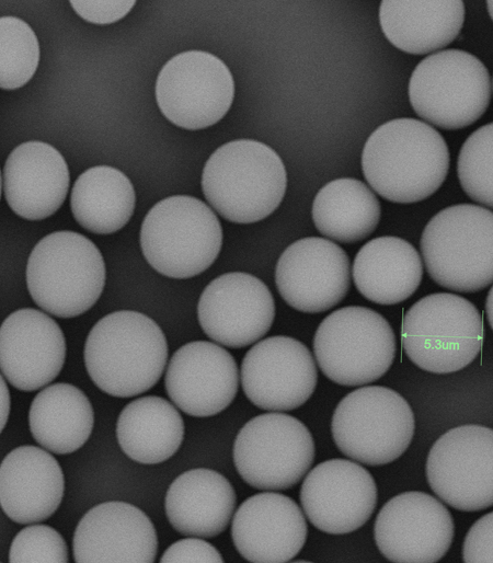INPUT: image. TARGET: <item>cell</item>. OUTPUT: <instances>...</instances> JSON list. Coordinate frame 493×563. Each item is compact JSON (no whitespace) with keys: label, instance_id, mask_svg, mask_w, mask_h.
I'll use <instances>...</instances> for the list:
<instances>
[{"label":"cell","instance_id":"1","mask_svg":"<svg viewBox=\"0 0 493 563\" xmlns=\"http://www.w3.org/2000/svg\"><path fill=\"white\" fill-rule=\"evenodd\" d=\"M450 156L443 136L415 118H395L377 127L362 153L370 187L392 203L412 204L433 195L444 183Z\"/></svg>","mask_w":493,"mask_h":563},{"label":"cell","instance_id":"2","mask_svg":"<svg viewBox=\"0 0 493 563\" xmlns=\"http://www.w3.org/2000/svg\"><path fill=\"white\" fill-rule=\"evenodd\" d=\"M168 353L167 338L158 323L138 311L121 310L93 325L83 358L100 390L116 398H131L159 381Z\"/></svg>","mask_w":493,"mask_h":563},{"label":"cell","instance_id":"3","mask_svg":"<svg viewBox=\"0 0 493 563\" xmlns=\"http://www.w3.org/2000/svg\"><path fill=\"white\" fill-rule=\"evenodd\" d=\"M287 173L280 157L267 145L238 139L220 146L203 169L202 189L226 220L252 223L270 216L282 203Z\"/></svg>","mask_w":493,"mask_h":563},{"label":"cell","instance_id":"4","mask_svg":"<svg viewBox=\"0 0 493 563\" xmlns=\"http://www.w3.org/2000/svg\"><path fill=\"white\" fill-rule=\"evenodd\" d=\"M105 264L96 245L73 231H56L33 248L26 285L34 302L58 318L78 317L100 298Z\"/></svg>","mask_w":493,"mask_h":563},{"label":"cell","instance_id":"5","mask_svg":"<svg viewBox=\"0 0 493 563\" xmlns=\"http://www.w3.org/2000/svg\"><path fill=\"white\" fill-rule=\"evenodd\" d=\"M421 252L429 277L459 292L493 283V211L473 204L446 207L425 226Z\"/></svg>","mask_w":493,"mask_h":563},{"label":"cell","instance_id":"6","mask_svg":"<svg viewBox=\"0 0 493 563\" xmlns=\"http://www.w3.org/2000/svg\"><path fill=\"white\" fill-rule=\"evenodd\" d=\"M222 245V228L209 206L187 195L158 202L146 215L140 246L158 273L177 279L206 271Z\"/></svg>","mask_w":493,"mask_h":563},{"label":"cell","instance_id":"7","mask_svg":"<svg viewBox=\"0 0 493 563\" xmlns=\"http://www.w3.org/2000/svg\"><path fill=\"white\" fill-rule=\"evenodd\" d=\"M482 317L466 298L436 292L416 301L402 320L401 341L410 360L425 371L461 370L479 355Z\"/></svg>","mask_w":493,"mask_h":563},{"label":"cell","instance_id":"8","mask_svg":"<svg viewBox=\"0 0 493 563\" xmlns=\"http://www.w3.org/2000/svg\"><path fill=\"white\" fill-rule=\"evenodd\" d=\"M313 353L319 368L331 381L346 387L381 378L395 356V336L389 322L362 306L331 312L318 326Z\"/></svg>","mask_w":493,"mask_h":563},{"label":"cell","instance_id":"9","mask_svg":"<svg viewBox=\"0 0 493 563\" xmlns=\"http://www.w3.org/2000/svg\"><path fill=\"white\" fill-rule=\"evenodd\" d=\"M414 112L442 129L472 125L486 111L491 79L486 67L472 54L446 49L419 62L409 81Z\"/></svg>","mask_w":493,"mask_h":563},{"label":"cell","instance_id":"10","mask_svg":"<svg viewBox=\"0 0 493 563\" xmlns=\"http://www.w3.org/2000/svg\"><path fill=\"white\" fill-rule=\"evenodd\" d=\"M333 440L346 457L368 466L398 459L410 446L414 414L397 391L381 386L358 388L345 395L334 410Z\"/></svg>","mask_w":493,"mask_h":563},{"label":"cell","instance_id":"11","mask_svg":"<svg viewBox=\"0 0 493 563\" xmlns=\"http://www.w3.org/2000/svg\"><path fill=\"white\" fill-rule=\"evenodd\" d=\"M308 427L285 413H265L246 422L233 443V463L250 486L280 491L296 485L314 460Z\"/></svg>","mask_w":493,"mask_h":563},{"label":"cell","instance_id":"12","mask_svg":"<svg viewBox=\"0 0 493 563\" xmlns=\"http://www.w3.org/2000/svg\"><path fill=\"white\" fill-rule=\"evenodd\" d=\"M234 82L226 64L203 50L172 57L160 70L156 99L162 114L174 125L197 130L219 122L229 111Z\"/></svg>","mask_w":493,"mask_h":563},{"label":"cell","instance_id":"13","mask_svg":"<svg viewBox=\"0 0 493 563\" xmlns=\"http://www.w3.org/2000/svg\"><path fill=\"white\" fill-rule=\"evenodd\" d=\"M425 473L432 491L457 510L493 506V429L467 424L447 430L432 446Z\"/></svg>","mask_w":493,"mask_h":563},{"label":"cell","instance_id":"14","mask_svg":"<svg viewBox=\"0 0 493 563\" xmlns=\"http://www.w3.org/2000/svg\"><path fill=\"white\" fill-rule=\"evenodd\" d=\"M455 525L447 507L434 496L410 491L390 498L379 510L374 537L390 562L434 563L448 552Z\"/></svg>","mask_w":493,"mask_h":563},{"label":"cell","instance_id":"15","mask_svg":"<svg viewBox=\"0 0 493 563\" xmlns=\"http://www.w3.org/2000/svg\"><path fill=\"white\" fill-rule=\"evenodd\" d=\"M241 386L257 407L290 411L316 390L318 370L309 348L290 336L266 337L254 344L241 363Z\"/></svg>","mask_w":493,"mask_h":563},{"label":"cell","instance_id":"16","mask_svg":"<svg viewBox=\"0 0 493 563\" xmlns=\"http://www.w3.org/2000/svg\"><path fill=\"white\" fill-rule=\"evenodd\" d=\"M197 318L209 338L230 348H241L270 331L275 319V302L260 278L231 272L205 287L198 300Z\"/></svg>","mask_w":493,"mask_h":563},{"label":"cell","instance_id":"17","mask_svg":"<svg viewBox=\"0 0 493 563\" xmlns=\"http://www.w3.org/2000/svg\"><path fill=\"white\" fill-rule=\"evenodd\" d=\"M280 297L291 308L318 313L339 305L351 287V263L336 243L318 237L295 241L275 268Z\"/></svg>","mask_w":493,"mask_h":563},{"label":"cell","instance_id":"18","mask_svg":"<svg viewBox=\"0 0 493 563\" xmlns=\"http://www.w3.org/2000/svg\"><path fill=\"white\" fill-rule=\"evenodd\" d=\"M300 504L319 530L345 535L359 529L377 505V486L363 466L346 459L317 464L301 484Z\"/></svg>","mask_w":493,"mask_h":563},{"label":"cell","instance_id":"19","mask_svg":"<svg viewBox=\"0 0 493 563\" xmlns=\"http://www.w3.org/2000/svg\"><path fill=\"white\" fill-rule=\"evenodd\" d=\"M164 387L173 404L185 414L213 416L236 398L238 366L223 347L207 341L190 342L172 355Z\"/></svg>","mask_w":493,"mask_h":563},{"label":"cell","instance_id":"20","mask_svg":"<svg viewBox=\"0 0 493 563\" xmlns=\"http://www.w3.org/2000/svg\"><path fill=\"white\" fill-rule=\"evenodd\" d=\"M66 359V340L46 313L24 308L9 314L0 329V360L4 379L21 391L50 383Z\"/></svg>","mask_w":493,"mask_h":563},{"label":"cell","instance_id":"21","mask_svg":"<svg viewBox=\"0 0 493 563\" xmlns=\"http://www.w3.org/2000/svg\"><path fill=\"white\" fill-rule=\"evenodd\" d=\"M307 533V521L298 504L274 492L246 498L231 524L233 544L249 562L290 561L302 549Z\"/></svg>","mask_w":493,"mask_h":563},{"label":"cell","instance_id":"22","mask_svg":"<svg viewBox=\"0 0 493 563\" xmlns=\"http://www.w3.org/2000/svg\"><path fill=\"white\" fill-rule=\"evenodd\" d=\"M76 562H154L157 531L150 518L125 502H105L89 509L72 540Z\"/></svg>","mask_w":493,"mask_h":563},{"label":"cell","instance_id":"23","mask_svg":"<svg viewBox=\"0 0 493 563\" xmlns=\"http://www.w3.org/2000/svg\"><path fill=\"white\" fill-rule=\"evenodd\" d=\"M69 170L61 153L43 141L15 147L3 168V193L10 208L27 220L55 214L66 199Z\"/></svg>","mask_w":493,"mask_h":563},{"label":"cell","instance_id":"24","mask_svg":"<svg viewBox=\"0 0 493 563\" xmlns=\"http://www.w3.org/2000/svg\"><path fill=\"white\" fill-rule=\"evenodd\" d=\"M65 479L58 461L36 446L11 450L0 467V503L14 522L28 525L48 519L59 507Z\"/></svg>","mask_w":493,"mask_h":563},{"label":"cell","instance_id":"25","mask_svg":"<svg viewBox=\"0 0 493 563\" xmlns=\"http://www.w3.org/2000/svg\"><path fill=\"white\" fill-rule=\"evenodd\" d=\"M233 486L221 473L191 469L169 486L164 508L174 530L184 536L214 538L226 530L236 509Z\"/></svg>","mask_w":493,"mask_h":563},{"label":"cell","instance_id":"26","mask_svg":"<svg viewBox=\"0 0 493 563\" xmlns=\"http://www.w3.org/2000/svg\"><path fill=\"white\" fill-rule=\"evenodd\" d=\"M357 290L379 305H395L411 297L423 278L416 249L399 237L385 235L365 243L353 262Z\"/></svg>","mask_w":493,"mask_h":563},{"label":"cell","instance_id":"27","mask_svg":"<svg viewBox=\"0 0 493 563\" xmlns=\"http://www.w3.org/2000/svg\"><path fill=\"white\" fill-rule=\"evenodd\" d=\"M465 21L462 1H388L379 8L387 39L402 51L424 55L450 44Z\"/></svg>","mask_w":493,"mask_h":563},{"label":"cell","instance_id":"28","mask_svg":"<svg viewBox=\"0 0 493 563\" xmlns=\"http://www.w3.org/2000/svg\"><path fill=\"white\" fill-rule=\"evenodd\" d=\"M116 437L123 452L142 464L171 458L184 437V422L168 400L147 395L129 402L119 413Z\"/></svg>","mask_w":493,"mask_h":563},{"label":"cell","instance_id":"29","mask_svg":"<svg viewBox=\"0 0 493 563\" xmlns=\"http://www.w3.org/2000/svg\"><path fill=\"white\" fill-rule=\"evenodd\" d=\"M93 407L79 388L58 382L45 387L32 401L28 426L33 438L56 455L77 451L89 439Z\"/></svg>","mask_w":493,"mask_h":563},{"label":"cell","instance_id":"30","mask_svg":"<svg viewBox=\"0 0 493 563\" xmlns=\"http://www.w3.org/2000/svg\"><path fill=\"white\" fill-rule=\"evenodd\" d=\"M136 195L130 180L118 169L92 166L76 180L70 207L76 221L96 234L122 229L135 210Z\"/></svg>","mask_w":493,"mask_h":563},{"label":"cell","instance_id":"31","mask_svg":"<svg viewBox=\"0 0 493 563\" xmlns=\"http://www.w3.org/2000/svg\"><path fill=\"white\" fill-rule=\"evenodd\" d=\"M380 203L362 181L341 177L326 183L312 203L318 231L341 243H354L370 235L380 221Z\"/></svg>","mask_w":493,"mask_h":563},{"label":"cell","instance_id":"32","mask_svg":"<svg viewBox=\"0 0 493 563\" xmlns=\"http://www.w3.org/2000/svg\"><path fill=\"white\" fill-rule=\"evenodd\" d=\"M0 87L14 90L23 87L35 73L39 45L31 26L15 16L0 19Z\"/></svg>","mask_w":493,"mask_h":563},{"label":"cell","instance_id":"33","mask_svg":"<svg viewBox=\"0 0 493 563\" xmlns=\"http://www.w3.org/2000/svg\"><path fill=\"white\" fill-rule=\"evenodd\" d=\"M457 173L465 193L493 209V122L466 139L458 156Z\"/></svg>","mask_w":493,"mask_h":563},{"label":"cell","instance_id":"34","mask_svg":"<svg viewBox=\"0 0 493 563\" xmlns=\"http://www.w3.org/2000/svg\"><path fill=\"white\" fill-rule=\"evenodd\" d=\"M68 547L61 535L47 525H32L14 537L9 562H68Z\"/></svg>","mask_w":493,"mask_h":563},{"label":"cell","instance_id":"35","mask_svg":"<svg viewBox=\"0 0 493 563\" xmlns=\"http://www.w3.org/2000/svg\"><path fill=\"white\" fill-rule=\"evenodd\" d=\"M463 562H493V512L480 517L462 544Z\"/></svg>","mask_w":493,"mask_h":563},{"label":"cell","instance_id":"36","mask_svg":"<svg viewBox=\"0 0 493 563\" xmlns=\"http://www.w3.org/2000/svg\"><path fill=\"white\" fill-rule=\"evenodd\" d=\"M160 562H223L219 551L210 543L196 537L185 538L171 544L163 552Z\"/></svg>","mask_w":493,"mask_h":563},{"label":"cell","instance_id":"37","mask_svg":"<svg viewBox=\"0 0 493 563\" xmlns=\"http://www.w3.org/2000/svg\"><path fill=\"white\" fill-rule=\"evenodd\" d=\"M135 1H70L73 10L85 21L95 24H110L124 18L135 5Z\"/></svg>","mask_w":493,"mask_h":563},{"label":"cell","instance_id":"38","mask_svg":"<svg viewBox=\"0 0 493 563\" xmlns=\"http://www.w3.org/2000/svg\"><path fill=\"white\" fill-rule=\"evenodd\" d=\"M10 410L9 391L4 379L1 377V430L4 428Z\"/></svg>","mask_w":493,"mask_h":563},{"label":"cell","instance_id":"39","mask_svg":"<svg viewBox=\"0 0 493 563\" xmlns=\"http://www.w3.org/2000/svg\"><path fill=\"white\" fill-rule=\"evenodd\" d=\"M485 313L491 329L493 330V286L489 290L485 301Z\"/></svg>","mask_w":493,"mask_h":563},{"label":"cell","instance_id":"40","mask_svg":"<svg viewBox=\"0 0 493 563\" xmlns=\"http://www.w3.org/2000/svg\"><path fill=\"white\" fill-rule=\"evenodd\" d=\"M486 7H488V11H489L490 16L493 20V1H488L486 2Z\"/></svg>","mask_w":493,"mask_h":563}]
</instances>
